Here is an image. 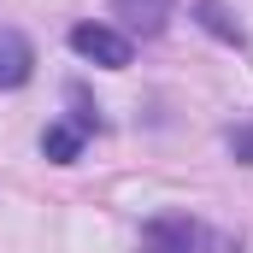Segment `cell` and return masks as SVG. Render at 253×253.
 Wrapping results in <instances>:
<instances>
[{
  "label": "cell",
  "instance_id": "1",
  "mask_svg": "<svg viewBox=\"0 0 253 253\" xmlns=\"http://www.w3.org/2000/svg\"><path fill=\"white\" fill-rule=\"evenodd\" d=\"M141 253H236V248L212 236L206 224H194L189 212H165L141 230Z\"/></svg>",
  "mask_w": 253,
  "mask_h": 253
},
{
  "label": "cell",
  "instance_id": "2",
  "mask_svg": "<svg viewBox=\"0 0 253 253\" xmlns=\"http://www.w3.org/2000/svg\"><path fill=\"white\" fill-rule=\"evenodd\" d=\"M71 53H83V59L100 65V71H124V65L135 59L129 36L112 30V24H77V30H71Z\"/></svg>",
  "mask_w": 253,
  "mask_h": 253
},
{
  "label": "cell",
  "instance_id": "3",
  "mask_svg": "<svg viewBox=\"0 0 253 253\" xmlns=\"http://www.w3.org/2000/svg\"><path fill=\"white\" fill-rule=\"evenodd\" d=\"M36 71V47L24 30H0V88H24Z\"/></svg>",
  "mask_w": 253,
  "mask_h": 253
},
{
  "label": "cell",
  "instance_id": "4",
  "mask_svg": "<svg viewBox=\"0 0 253 253\" xmlns=\"http://www.w3.org/2000/svg\"><path fill=\"white\" fill-rule=\"evenodd\" d=\"M171 6L177 0H112V12L124 18V30H135V36H159L165 18H171Z\"/></svg>",
  "mask_w": 253,
  "mask_h": 253
},
{
  "label": "cell",
  "instance_id": "5",
  "mask_svg": "<svg viewBox=\"0 0 253 253\" xmlns=\"http://www.w3.org/2000/svg\"><path fill=\"white\" fill-rule=\"evenodd\" d=\"M194 24H200L206 36H218V42H230V47H242V42H248V30L236 24V12H230L224 0H194Z\"/></svg>",
  "mask_w": 253,
  "mask_h": 253
},
{
  "label": "cell",
  "instance_id": "6",
  "mask_svg": "<svg viewBox=\"0 0 253 253\" xmlns=\"http://www.w3.org/2000/svg\"><path fill=\"white\" fill-rule=\"evenodd\" d=\"M83 135H88L83 124H47L42 129V153H47L53 165H71V159L83 153Z\"/></svg>",
  "mask_w": 253,
  "mask_h": 253
},
{
  "label": "cell",
  "instance_id": "7",
  "mask_svg": "<svg viewBox=\"0 0 253 253\" xmlns=\"http://www.w3.org/2000/svg\"><path fill=\"white\" fill-rule=\"evenodd\" d=\"M230 153H236L242 165H253V124H242V129H230Z\"/></svg>",
  "mask_w": 253,
  "mask_h": 253
}]
</instances>
